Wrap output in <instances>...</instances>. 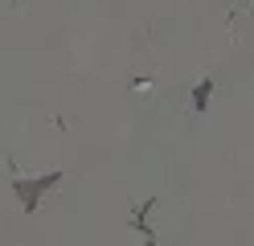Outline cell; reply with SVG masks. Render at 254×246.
Instances as JSON below:
<instances>
[{"mask_svg":"<svg viewBox=\"0 0 254 246\" xmlns=\"http://www.w3.org/2000/svg\"><path fill=\"white\" fill-rule=\"evenodd\" d=\"M58 180H62V172H50V176H41V180H17V193H21L25 209H33V205H37V197H41L45 189H54Z\"/></svg>","mask_w":254,"mask_h":246,"instance_id":"obj_1","label":"cell"},{"mask_svg":"<svg viewBox=\"0 0 254 246\" xmlns=\"http://www.w3.org/2000/svg\"><path fill=\"white\" fill-rule=\"evenodd\" d=\"M209 94H213V78H201L197 90H193V111H205V107H209Z\"/></svg>","mask_w":254,"mask_h":246,"instance_id":"obj_2","label":"cell"}]
</instances>
